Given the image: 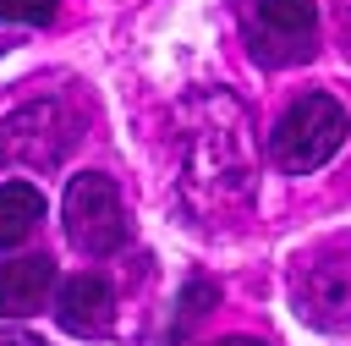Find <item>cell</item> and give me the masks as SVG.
Segmentation results:
<instances>
[{
  "label": "cell",
  "mask_w": 351,
  "mask_h": 346,
  "mask_svg": "<svg viewBox=\"0 0 351 346\" xmlns=\"http://www.w3.org/2000/svg\"><path fill=\"white\" fill-rule=\"evenodd\" d=\"M49 16H55V0H0V22L33 27V22H49Z\"/></svg>",
  "instance_id": "obj_8"
},
{
  "label": "cell",
  "mask_w": 351,
  "mask_h": 346,
  "mask_svg": "<svg viewBox=\"0 0 351 346\" xmlns=\"http://www.w3.org/2000/svg\"><path fill=\"white\" fill-rule=\"evenodd\" d=\"M55 319H60L66 335H104L110 319H115V291H110V280H104V275H77V280H66L60 297H55Z\"/></svg>",
  "instance_id": "obj_4"
},
{
  "label": "cell",
  "mask_w": 351,
  "mask_h": 346,
  "mask_svg": "<svg viewBox=\"0 0 351 346\" xmlns=\"http://www.w3.org/2000/svg\"><path fill=\"white\" fill-rule=\"evenodd\" d=\"M66 236L88 258H104L126 242V209H121V192H115L110 176L88 170L66 187Z\"/></svg>",
  "instance_id": "obj_3"
},
{
  "label": "cell",
  "mask_w": 351,
  "mask_h": 346,
  "mask_svg": "<svg viewBox=\"0 0 351 346\" xmlns=\"http://www.w3.org/2000/svg\"><path fill=\"white\" fill-rule=\"evenodd\" d=\"M302 280H329V291H302L296 297L302 319H313V324H351V258H346V269L329 264V258H318Z\"/></svg>",
  "instance_id": "obj_6"
},
{
  "label": "cell",
  "mask_w": 351,
  "mask_h": 346,
  "mask_svg": "<svg viewBox=\"0 0 351 346\" xmlns=\"http://www.w3.org/2000/svg\"><path fill=\"white\" fill-rule=\"evenodd\" d=\"M241 33L263 66H296L318 44L313 0H241Z\"/></svg>",
  "instance_id": "obj_2"
},
{
  "label": "cell",
  "mask_w": 351,
  "mask_h": 346,
  "mask_svg": "<svg viewBox=\"0 0 351 346\" xmlns=\"http://www.w3.org/2000/svg\"><path fill=\"white\" fill-rule=\"evenodd\" d=\"M44 220V198L33 181H5L0 187V253L5 247H22Z\"/></svg>",
  "instance_id": "obj_7"
},
{
  "label": "cell",
  "mask_w": 351,
  "mask_h": 346,
  "mask_svg": "<svg viewBox=\"0 0 351 346\" xmlns=\"http://www.w3.org/2000/svg\"><path fill=\"white\" fill-rule=\"evenodd\" d=\"M208 346H263V341H252V335H225V341H208Z\"/></svg>",
  "instance_id": "obj_9"
},
{
  "label": "cell",
  "mask_w": 351,
  "mask_h": 346,
  "mask_svg": "<svg viewBox=\"0 0 351 346\" xmlns=\"http://www.w3.org/2000/svg\"><path fill=\"white\" fill-rule=\"evenodd\" d=\"M49 286H55V264H49V258H38V253L0 264V313H5V319L38 313V308H44V297H49Z\"/></svg>",
  "instance_id": "obj_5"
},
{
  "label": "cell",
  "mask_w": 351,
  "mask_h": 346,
  "mask_svg": "<svg viewBox=\"0 0 351 346\" xmlns=\"http://www.w3.org/2000/svg\"><path fill=\"white\" fill-rule=\"evenodd\" d=\"M0 346H38L33 335H0Z\"/></svg>",
  "instance_id": "obj_10"
},
{
  "label": "cell",
  "mask_w": 351,
  "mask_h": 346,
  "mask_svg": "<svg viewBox=\"0 0 351 346\" xmlns=\"http://www.w3.org/2000/svg\"><path fill=\"white\" fill-rule=\"evenodd\" d=\"M346 143V110L329 93H302L269 132V159L291 176L318 170L324 159H335V148Z\"/></svg>",
  "instance_id": "obj_1"
}]
</instances>
